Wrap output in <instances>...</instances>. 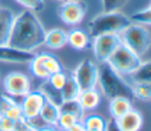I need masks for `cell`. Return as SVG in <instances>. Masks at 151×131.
Wrapping results in <instances>:
<instances>
[{
	"label": "cell",
	"instance_id": "1",
	"mask_svg": "<svg viewBox=\"0 0 151 131\" xmlns=\"http://www.w3.org/2000/svg\"><path fill=\"white\" fill-rule=\"evenodd\" d=\"M46 30L34 14V12L26 9L15 17L8 44L17 50L32 52L44 44Z\"/></svg>",
	"mask_w": 151,
	"mask_h": 131
},
{
	"label": "cell",
	"instance_id": "2",
	"mask_svg": "<svg viewBox=\"0 0 151 131\" xmlns=\"http://www.w3.org/2000/svg\"><path fill=\"white\" fill-rule=\"evenodd\" d=\"M98 83L106 98L125 97L131 100L134 98L132 87L107 63H101V66L98 67Z\"/></svg>",
	"mask_w": 151,
	"mask_h": 131
},
{
	"label": "cell",
	"instance_id": "3",
	"mask_svg": "<svg viewBox=\"0 0 151 131\" xmlns=\"http://www.w3.org/2000/svg\"><path fill=\"white\" fill-rule=\"evenodd\" d=\"M131 24L130 18L119 11L103 12L97 17L92 18L87 25L88 33L92 38L107 34V33H120L125 27Z\"/></svg>",
	"mask_w": 151,
	"mask_h": 131
},
{
	"label": "cell",
	"instance_id": "4",
	"mask_svg": "<svg viewBox=\"0 0 151 131\" xmlns=\"http://www.w3.org/2000/svg\"><path fill=\"white\" fill-rule=\"evenodd\" d=\"M122 44L134 52L137 55H144L151 45V37L149 31L139 24H130L120 33H118Z\"/></svg>",
	"mask_w": 151,
	"mask_h": 131
},
{
	"label": "cell",
	"instance_id": "5",
	"mask_svg": "<svg viewBox=\"0 0 151 131\" xmlns=\"http://www.w3.org/2000/svg\"><path fill=\"white\" fill-rule=\"evenodd\" d=\"M139 55L120 44L107 59V64L119 74H131L142 63Z\"/></svg>",
	"mask_w": 151,
	"mask_h": 131
},
{
	"label": "cell",
	"instance_id": "6",
	"mask_svg": "<svg viewBox=\"0 0 151 131\" xmlns=\"http://www.w3.org/2000/svg\"><path fill=\"white\" fill-rule=\"evenodd\" d=\"M28 64L31 73L40 79H47L51 74L64 70L60 60L55 55L45 52L34 54Z\"/></svg>",
	"mask_w": 151,
	"mask_h": 131
},
{
	"label": "cell",
	"instance_id": "7",
	"mask_svg": "<svg viewBox=\"0 0 151 131\" xmlns=\"http://www.w3.org/2000/svg\"><path fill=\"white\" fill-rule=\"evenodd\" d=\"M93 54L97 61L99 63H106L107 59L111 57V54L116 51V48L122 44L120 37L118 33H107V34H100L93 38Z\"/></svg>",
	"mask_w": 151,
	"mask_h": 131
},
{
	"label": "cell",
	"instance_id": "8",
	"mask_svg": "<svg viewBox=\"0 0 151 131\" xmlns=\"http://www.w3.org/2000/svg\"><path fill=\"white\" fill-rule=\"evenodd\" d=\"M98 66L91 59H84L76 67L73 77L78 83L80 90H87L96 87L98 83Z\"/></svg>",
	"mask_w": 151,
	"mask_h": 131
},
{
	"label": "cell",
	"instance_id": "9",
	"mask_svg": "<svg viewBox=\"0 0 151 131\" xmlns=\"http://www.w3.org/2000/svg\"><path fill=\"white\" fill-rule=\"evenodd\" d=\"M86 14V5L80 0H65L59 7V17L66 25H78Z\"/></svg>",
	"mask_w": 151,
	"mask_h": 131
},
{
	"label": "cell",
	"instance_id": "10",
	"mask_svg": "<svg viewBox=\"0 0 151 131\" xmlns=\"http://www.w3.org/2000/svg\"><path fill=\"white\" fill-rule=\"evenodd\" d=\"M45 100H46V96L41 90L29 91L27 94L24 96V99L20 105L22 117L29 120H33L34 118L39 117V113L41 111Z\"/></svg>",
	"mask_w": 151,
	"mask_h": 131
},
{
	"label": "cell",
	"instance_id": "11",
	"mask_svg": "<svg viewBox=\"0 0 151 131\" xmlns=\"http://www.w3.org/2000/svg\"><path fill=\"white\" fill-rule=\"evenodd\" d=\"M4 87L9 96L24 97L31 91V81L26 74L20 72H12L5 77Z\"/></svg>",
	"mask_w": 151,
	"mask_h": 131
},
{
	"label": "cell",
	"instance_id": "12",
	"mask_svg": "<svg viewBox=\"0 0 151 131\" xmlns=\"http://www.w3.org/2000/svg\"><path fill=\"white\" fill-rule=\"evenodd\" d=\"M33 52L17 50L9 45H0V61L8 63H28L33 58Z\"/></svg>",
	"mask_w": 151,
	"mask_h": 131
},
{
	"label": "cell",
	"instance_id": "13",
	"mask_svg": "<svg viewBox=\"0 0 151 131\" xmlns=\"http://www.w3.org/2000/svg\"><path fill=\"white\" fill-rule=\"evenodd\" d=\"M122 131H139L143 126V116L137 110H129L125 114L116 119Z\"/></svg>",
	"mask_w": 151,
	"mask_h": 131
},
{
	"label": "cell",
	"instance_id": "14",
	"mask_svg": "<svg viewBox=\"0 0 151 131\" xmlns=\"http://www.w3.org/2000/svg\"><path fill=\"white\" fill-rule=\"evenodd\" d=\"M15 14L7 7H0V45H7Z\"/></svg>",
	"mask_w": 151,
	"mask_h": 131
},
{
	"label": "cell",
	"instance_id": "15",
	"mask_svg": "<svg viewBox=\"0 0 151 131\" xmlns=\"http://www.w3.org/2000/svg\"><path fill=\"white\" fill-rule=\"evenodd\" d=\"M78 101L80 103L84 111H92L99 106L101 101V94L96 87L83 90L78 96Z\"/></svg>",
	"mask_w": 151,
	"mask_h": 131
},
{
	"label": "cell",
	"instance_id": "16",
	"mask_svg": "<svg viewBox=\"0 0 151 131\" xmlns=\"http://www.w3.org/2000/svg\"><path fill=\"white\" fill-rule=\"evenodd\" d=\"M44 44L53 50L63 48L67 44V33L63 28H52L46 31Z\"/></svg>",
	"mask_w": 151,
	"mask_h": 131
},
{
	"label": "cell",
	"instance_id": "17",
	"mask_svg": "<svg viewBox=\"0 0 151 131\" xmlns=\"http://www.w3.org/2000/svg\"><path fill=\"white\" fill-rule=\"evenodd\" d=\"M67 44L77 51H84L90 45V37L83 30L73 28L67 33Z\"/></svg>",
	"mask_w": 151,
	"mask_h": 131
},
{
	"label": "cell",
	"instance_id": "18",
	"mask_svg": "<svg viewBox=\"0 0 151 131\" xmlns=\"http://www.w3.org/2000/svg\"><path fill=\"white\" fill-rule=\"evenodd\" d=\"M60 114V110H59V105H57L55 103H53L52 100H50L46 97V100L41 107V111L39 113V117L48 125H57L58 123V118Z\"/></svg>",
	"mask_w": 151,
	"mask_h": 131
},
{
	"label": "cell",
	"instance_id": "19",
	"mask_svg": "<svg viewBox=\"0 0 151 131\" xmlns=\"http://www.w3.org/2000/svg\"><path fill=\"white\" fill-rule=\"evenodd\" d=\"M131 109H132V101L129 98L116 97V98L110 99L109 110H110V114L113 119H118L119 117L125 114Z\"/></svg>",
	"mask_w": 151,
	"mask_h": 131
},
{
	"label": "cell",
	"instance_id": "20",
	"mask_svg": "<svg viewBox=\"0 0 151 131\" xmlns=\"http://www.w3.org/2000/svg\"><path fill=\"white\" fill-rule=\"evenodd\" d=\"M80 91H81V90H80L78 83L76 81L73 74H72V76H67V77H66V81H65L63 89L60 90V98H61V101H67V100L78 99V96H79Z\"/></svg>",
	"mask_w": 151,
	"mask_h": 131
},
{
	"label": "cell",
	"instance_id": "21",
	"mask_svg": "<svg viewBox=\"0 0 151 131\" xmlns=\"http://www.w3.org/2000/svg\"><path fill=\"white\" fill-rule=\"evenodd\" d=\"M132 80L137 83H151V63L150 60L142 61L140 65L131 73Z\"/></svg>",
	"mask_w": 151,
	"mask_h": 131
},
{
	"label": "cell",
	"instance_id": "22",
	"mask_svg": "<svg viewBox=\"0 0 151 131\" xmlns=\"http://www.w3.org/2000/svg\"><path fill=\"white\" fill-rule=\"evenodd\" d=\"M59 110L60 112H68L72 113L73 116H76L78 118V120H81L84 117V109L81 107L80 103L78 101V99H73V100H67V101H61L59 104Z\"/></svg>",
	"mask_w": 151,
	"mask_h": 131
},
{
	"label": "cell",
	"instance_id": "23",
	"mask_svg": "<svg viewBox=\"0 0 151 131\" xmlns=\"http://www.w3.org/2000/svg\"><path fill=\"white\" fill-rule=\"evenodd\" d=\"M133 97L142 101H150L151 99V83H137L132 87Z\"/></svg>",
	"mask_w": 151,
	"mask_h": 131
},
{
	"label": "cell",
	"instance_id": "24",
	"mask_svg": "<svg viewBox=\"0 0 151 131\" xmlns=\"http://www.w3.org/2000/svg\"><path fill=\"white\" fill-rule=\"evenodd\" d=\"M106 122L98 114H90L85 118L84 125L87 131H104Z\"/></svg>",
	"mask_w": 151,
	"mask_h": 131
},
{
	"label": "cell",
	"instance_id": "25",
	"mask_svg": "<svg viewBox=\"0 0 151 131\" xmlns=\"http://www.w3.org/2000/svg\"><path fill=\"white\" fill-rule=\"evenodd\" d=\"M130 20L131 22L134 21L139 25H150L151 24V6L149 5L146 8L144 9H140V11H137L136 13H133L131 17H130Z\"/></svg>",
	"mask_w": 151,
	"mask_h": 131
},
{
	"label": "cell",
	"instance_id": "26",
	"mask_svg": "<svg viewBox=\"0 0 151 131\" xmlns=\"http://www.w3.org/2000/svg\"><path fill=\"white\" fill-rule=\"evenodd\" d=\"M66 77L67 74L64 73V71H59V72H55L53 74H51L46 80H47V85L50 87H52L53 90L55 91H59L63 89L65 81H66Z\"/></svg>",
	"mask_w": 151,
	"mask_h": 131
},
{
	"label": "cell",
	"instance_id": "27",
	"mask_svg": "<svg viewBox=\"0 0 151 131\" xmlns=\"http://www.w3.org/2000/svg\"><path fill=\"white\" fill-rule=\"evenodd\" d=\"M77 122H78V118H77L76 116H73L72 113H68V112H60L57 125H59L63 130H68V129H70L72 125H74Z\"/></svg>",
	"mask_w": 151,
	"mask_h": 131
},
{
	"label": "cell",
	"instance_id": "28",
	"mask_svg": "<svg viewBox=\"0 0 151 131\" xmlns=\"http://www.w3.org/2000/svg\"><path fill=\"white\" fill-rule=\"evenodd\" d=\"M129 0H101V8L104 12L119 11L123 6L126 5Z\"/></svg>",
	"mask_w": 151,
	"mask_h": 131
},
{
	"label": "cell",
	"instance_id": "29",
	"mask_svg": "<svg viewBox=\"0 0 151 131\" xmlns=\"http://www.w3.org/2000/svg\"><path fill=\"white\" fill-rule=\"evenodd\" d=\"M15 1L22 5L24 7H26V9H29L32 12H40L44 9L45 6L44 0H15Z\"/></svg>",
	"mask_w": 151,
	"mask_h": 131
},
{
	"label": "cell",
	"instance_id": "30",
	"mask_svg": "<svg viewBox=\"0 0 151 131\" xmlns=\"http://www.w3.org/2000/svg\"><path fill=\"white\" fill-rule=\"evenodd\" d=\"M34 130H35V127H34L32 120L22 117L14 123V127L12 131H34Z\"/></svg>",
	"mask_w": 151,
	"mask_h": 131
},
{
	"label": "cell",
	"instance_id": "31",
	"mask_svg": "<svg viewBox=\"0 0 151 131\" xmlns=\"http://www.w3.org/2000/svg\"><path fill=\"white\" fill-rule=\"evenodd\" d=\"M4 116H6L7 118L12 119L13 122L19 120L20 118H22V112H21V107H20V105H18L17 103L12 104V105L9 106V109L5 112Z\"/></svg>",
	"mask_w": 151,
	"mask_h": 131
},
{
	"label": "cell",
	"instance_id": "32",
	"mask_svg": "<svg viewBox=\"0 0 151 131\" xmlns=\"http://www.w3.org/2000/svg\"><path fill=\"white\" fill-rule=\"evenodd\" d=\"M14 103L15 101L11 97H8V96H6L4 93H0V116H4L5 112L9 109V106L12 104H14Z\"/></svg>",
	"mask_w": 151,
	"mask_h": 131
},
{
	"label": "cell",
	"instance_id": "33",
	"mask_svg": "<svg viewBox=\"0 0 151 131\" xmlns=\"http://www.w3.org/2000/svg\"><path fill=\"white\" fill-rule=\"evenodd\" d=\"M14 123L12 119L6 116H0V131H12L14 127Z\"/></svg>",
	"mask_w": 151,
	"mask_h": 131
},
{
	"label": "cell",
	"instance_id": "34",
	"mask_svg": "<svg viewBox=\"0 0 151 131\" xmlns=\"http://www.w3.org/2000/svg\"><path fill=\"white\" fill-rule=\"evenodd\" d=\"M104 131H122V130H120V127H119L117 120L112 118V119H110L109 122H106L105 127H104Z\"/></svg>",
	"mask_w": 151,
	"mask_h": 131
},
{
	"label": "cell",
	"instance_id": "35",
	"mask_svg": "<svg viewBox=\"0 0 151 131\" xmlns=\"http://www.w3.org/2000/svg\"><path fill=\"white\" fill-rule=\"evenodd\" d=\"M67 131H87V130H86L84 123H81L80 120H78V122H77L74 125H72Z\"/></svg>",
	"mask_w": 151,
	"mask_h": 131
},
{
	"label": "cell",
	"instance_id": "36",
	"mask_svg": "<svg viewBox=\"0 0 151 131\" xmlns=\"http://www.w3.org/2000/svg\"><path fill=\"white\" fill-rule=\"evenodd\" d=\"M34 131H57V130H55V129H53L52 126H42V127L35 129Z\"/></svg>",
	"mask_w": 151,
	"mask_h": 131
},
{
	"label": "cell",
	"instance_id": "37",
	"mask_svg": "<svg viewBox=\"0 0 151 131\" xmlns=\"http://www.w3.org/2000/svg\"><path fill=\"white\" fill-rule=\"evenodd\" d=\"M63 131H67V130H63Z\"/></svg>",
	"mask_w": 151,
	"mask_h": 131
},
{
	"label": "cell",
	"instance_id": "38",
	"mask_svg": "<svg viewBox=\"0 0 151 131\" xmlns=\"http://www.w3.org/2000/svg\"><path fill=\"white\" fill-rule=\"evenodd\" d=\"M63 1H65V0H63Z\"/></svg>",
	"mask_w": 151,
	"mask_h": 131
}]
</instances>
